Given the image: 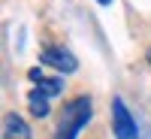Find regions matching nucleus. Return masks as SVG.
Segmentation results:
<instances>
[{
  "instance_id": "nucleus-1",
  "label": "nucleus",
  "mask_w": 151,
  "mask_h": 139,
  "mask_svg": "<svg viewBox=\"0 0 151 139\" xmlns=\"http://www.w3.org/2000/svg\"><path fill=\"white\" fill-rule=\"evenodd\" d=\"M91 118H94V100L88 97V94L73 97L70 103H64V109H60L55 139H76V136H79V130H82Z\"/></svg>"
},
{
  "instance_id": "nucleus-2",
  "label": "nucleus",
  "mask_w": 151,
  "mask_h": 139,
  "mask_svg": "<svg viewBox=\"0 0 151 139\" xmlns=\"http://www.w3.org/2000/svg\"><path fill=\"white\" fill-rule=\"evenodd\" d=\"M112 130H115L118 139H139L136 118L130 115V109L121 97H112Z\"/></svg>"
},
{
  "instance_id": "nucleus-3",
  "label": "nucleus",
  "mask_w": 151,
  "mask_h": 139,
  "mask_svg": "<svg viewBox=\"0 0 151 139\" xmlns=\"http://www.w3.org/2000/svg\"><path fill=\"white\" fill-rule=\"evenodd\" d=\"M40 60H42L45 67L58 70V73H67V76L79 70V60H76V55L67 52L64 45H45L42 52H40Z\"/></svg>"
},
{
  "instance_id": "nucleus-4",
  "label": "nucleus",
  "mask_w": 151,
  "mask_h": 139,
  "mask_svg": "<svg viewBox=\"0 0 151 139\" xmlns=\"http://www.w3.org/2000/svg\"><path fill=\"white\" fill-rule=\"evenodd\" d=\"M27 79L36 85V91H42L45 97H58L60 88H64V79H58V76H55V79H52V76H45L42 67H30V70H27Z\"/></svg>"
},
{
  "instance_id": "nucleus-5",
  "label": "nucleus",
  "mask_w": 151,
  "mask_h": 139,
  "mask_svg": "<svg viewBox=\"0 0 151 139\" xmlns=\"http://www.w3.org/2000/svg\"><path fill=\"white\" fill-rule=\"evenodd\" d=\"M3 139H33L27 121H24L18 112H6L3 115Z\"/></svg>"
},
{
  "instance_id": "nucleus-6",
  "label": "nucleus",
  "mask_w": 151,
  "mask_h": 139,
  "mask_svg": "<svg viewBox=\"0 0 151 139\" xmlns=\"http://www.w3.org/2000/svg\"><path fill=\"white\" fill-rule=\"evenodd\" d=\"M48 100H52V97H45L42 91H36V88L27 94V106H30V112H33L36 118H48V115H52V109H48Z\"/></svg>"
},
{
  "instance_id": "nucleus-7",
  "label": "nucleus",
  "mask_w": 151,
  "mask_h": 139,
  "mask_svg": "<svg viewBox=\"0 0 151 139\" xmlns=\"http://www.w3.org/2000/svg\"><path fill=\"white\" fill-rule=\"evenodd\" d=\"M97 3H100V6H112V0H97Z\"/></svg>"
},
{
  "instance_id": "nucleus-8",
  "label": "nucleus",
  "mask_w": 151,
  "mask_h": 139,
  "mask_svg": "<svg viewBox=\"0 0 151 139\" xmlns=\"http://www.w3.org/2000/svg\"><path fill=\"white\" fill-rule=\"evenodd\" d=\"M145 58H148V64H151V48H148V52H145Z\"/></svg>"
}]
</instances>
